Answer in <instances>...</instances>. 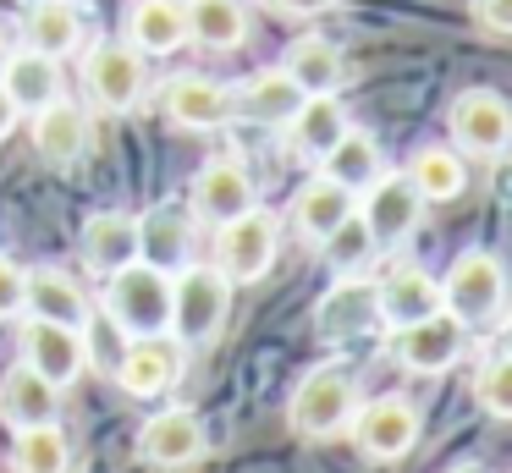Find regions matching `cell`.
Masks as SVG:
<instances>
[{"mask_svg": "<svg viewBox=\"0 0 512 473\" xmlns=\"http://www.w3.org/2000/svg\"><path fill=\"white\" fill-rule=\"evenodd\" d=\"M17 116H23V110H17V105H12V94L0 88V138H6V132L17 127Z\"/></svg>", "mask_w": 512, "mask_h": 473, "instance_id": "f35d334b", "label": "cell"}, {"mask_svg": "<svg viewBox=\"0 0 512 473\" xmlns=\"http://www.w3.org/2000/svg\"><path fill=\"white\" fill-rule=\"evenodd\" d=\"M226 308H232V281L210 264H182L171 275V336L182 347H204V341L221 336Z\"/></svg>", "mask_w": 512, "mask_h": 473, "instance_id": "7a4b0ae2", "label": "cell"}, {"mask_svg": "<svg viewBox=\"0 0 512 473\" xmlns=\"http://www.w3.org/2000/svg\"><path fill=\"white\" fill-rule=\"evenodd\" d=\"M281 72L292 77V83L303 88V94H331L336 83H342V50H336L331 39H320V33H303L298 44L287 50V66Z\"/></svg>", "mask_w": 512, "mask_h": 473, "instance_id": "f546056e", "label": "cell"}, {"mask_svg": "<svg viewBox=\"0 0 512 473\" xmlns=\"http://www.w3.org/2000/svg\"><path fill=\"white\" fill-rule=\"evenodd\" d=\"M474 396L490 418H512V358L507 352H490L485 358V369L474 380Z\"/></svg>", "mask_w": 512, "mask_h": 473, "instance_id": "e575fe53", "label": "cell"}, {"mask_svg": "<svg viewBox=\"0 0 512 473\" xmlns=\"http://www.w3.org/2000/svg\"><path fill=\"white\" fill-rule=\"evenodd\" d=\"M276 215L265 209H243V215L221 220V237H215V253H221V275L226 281H259L276 259Z\"/></svg>", "mask_w": 512, "mask_h": 473, "instance_id": "8992f818", "label": "cell"}, {"mask_svg": "<svg viewBox=\"0 0 512 473\" xmlns=\"http://www.w3.org/2000/svg\"><path fill=\"white\" fill-rule=\"evenodd\" d=\"M105 319H111L127 341L160 336V330L171 325V275L155 270V264H144V259L111 270L105 275Z\"/></svg>", "mask_w": 512, "mask_h": 473, "instance_id": "6da1fadb", "label": "cell"}, {"mask_svg": "<svg viewBox=\"0 0 512 473\" xmlns=\"http://www.w3.org/2000/svg\"><path fill=\"white\" fill-rule=\"evenodd\" d=\"M83 83H89V99L100 110H111V116H122V110H133L138 99H144V55L133 50V44H94L89 50V66H83Z\"/></svg>", "mask_w": 512, "mask_h": 473, "instance_id": "ba28073f", "label": "cell"}, {"mask_svg": "<svg viewBox=\"0 0 512 473\" xmlns=\"http://www.w3.org/2000/svg\"><path fill=\"white\" fill-rule=\"evenodd\" d=\"M23 308V270L12 259H0V319H12Z\"/></svg>", "mask_w": 512, "mask_h": 473, "instance_id": "d590c367", "label": "cell"}, {"mask_svg": "<svg viewBox=\"0 0 512 473\" xmlns=\"http://www.w3.org/2000/svg\"><path fill=\"white\" fill-rule=\"evenodd\" d=\"M23 363L39 369L50 385H72L89 369V341L72 325H50V319H28L23 325Z\"/></svg>", "mask_w": 512, "mask_h": 473, "instance_id": "8fae6325", "label": "cell"}, {"mask_svg": "<svg viewBox=\"0 0 512 473\" xmlns=\"http://www.w3.org/2000/svg\"><path fill=\"white\" fill-rule=\"evenodd\" d=\"M12 468H17V473H67V435H61L56 424H28V429H17Z\"/></svg>", "mask_w": 512, "mask_h": 473, "instance_id": "1f68e13d", "label": "cell"}, {"mask_svg": "<svg viewBox=\"0 0 512 473\" xmlns=\"http://www.w3.org/2000/svg\"><path fill=\"white\" fill-rule=\"evenodd\" d=\"M193 253V215L182 204H160L138 220V259L155 264V270L177 275Z\"/></svg>", "mask_w": 512, "mask_h": 473, "instance_id": "9a60e30c", "label": "cell"}, {"mask_svg": "<svg viewBox=\"0 0 512 473\" xmlns=\"http://www.w3.org/2000/svg\"><path fill=\"white\" fill-rule=\"evenodd\" d=\"M182 341L171 336V330H160V336H133V347H127L122 358V385L133 396H160L171 391V385L182 380Z\"/></svg>", "mask_w": 512, "mask_h": 473, "instance_id": "4fadbf2b", "label": "cell"}, {"mask_svg": "<svg viewBox=\"0 0 512 473\" xmlns=\"http://www.w3.org/2000/svg\"><path fill=\"white\" fill-rule=\"evenodd\" d=\"M452 473H485V468H452Z\"/></svg>", "mask_w": 512, "mask_h": 473, "instance_id": "60d3db41", "label": "cell"}, {"mask_svg": "<svg viewBox=\"0 0 512 473\" xmlns=\"http://www.w3.org/2000/svg\"><path fill=\"white\" fill-rule=\"evenodd\" d=\"M320 165H325L320 176H331L336 187H347V193H364V187L380 176V149H375V138H369V132H353V127H347L342 138H336L331 149L320 154Z\"/></svg>", "mask_w": 512, "mask_h": 473, "instance_id": "f1b7e54d", "label": "cell"}, {"mask_svg": "<svg viewBox=\"0 0 512 473\" xmlns=\"http://www.w3.org/2000/svg\"><path fill=\"white\" fill-rule=\"evenodd\" d=\"M34 149L50 165H78L89 149V116L72 99H50L34 110Z\"/></svg>", "mask_w": 512, "mask_h": 473, "instance_id": "ffe728a7", "label": "cell"}, {"mask_svg": "<svg viewBox=\"0 0 512 473\" xmlns=\"http://www.w3.org/2000/svg\"><path fill=\"white\" fill-rule=\"evenodd\" d=\"M463 352V325L452 314H424L413 325H397L391 330V358L413 374H441L457 363Z\"/></svg>", "mask_w": 512, "mask_h": 473, "instance_id": "30bf717a", "label": "cell"}, {"mask_svg": "<svg viewBox=\"0 0 512 473\" xmlns=\"http://www.w3.org/2000/svg\"><path fill=\"white\" fill-rule=\"evenodd\" d=\"M353 209H358V220L369 226L375 248H397V242H408L413 226H419L424 198H419V187H413L408 176H386V171H380L375 182L364 187V204H353Z\"/></svg>", "mask_w": 512, "mask_h": 473, "instance_id": "52a82bcc", "label": "cell"}, {"mask_svg": "<svg viewBox=\"0 0 512 473\" xmlns=\"http://www.w3.org/2000/svg\"><path fill=\"white\" fill-rule=\"evenodd\" d=\"M347 424H353V440L369 462H397L402 451H413V440H419V413H413V402H402V396H380V402L358 407Z\"/></svg>", "mask_w": 512, "mask_h": 473, "instance_id": "9c48e42d", "label": "cell"}, {"mask_svg": "<svg viewBox=\"0 0 512 473\" xmlns=\"http://www.w3.org/2000/svg\"><path fill=\"white\" fill-rule=\"evenodd\" d=\"M0 88L12 94L17 110H28V116H34L39 105L61 99V66H56V55H45V50H12V55H6V66H0Z\"/></svg>", "mask_w": 512, "mask_h": 473, "instance_id": "cb8c5ba5", "label": "cell"}, {"mask_svg": "<svg viewBox=\"0 0 512 473\" xmlns=\"http://www.w3.org/2000/svg\"><path fill=\"white\" fill-rule=\"evenodd\" d=\"M243 209H254V182H248V171L237 160H210L193 176V215L221 226V220L243 215Z\"/></svg>", "mask_w": 512, "mask_h": 473, "instance_id": "d6986e66", "label": "cell"}, {"mask_svg": "<svg viewBox=\"0 0 512 473\" xmlns=\"http://www.w3.org/2000/svg\"><path fill=\"white\" fill-rule=\"evenodd\" d=\"M375 308H380V325H413V319L424 314H441V286H435V275H424L419 264H402V270H391L386 281L375 286Z\"/></svg>", "mask_w": 512, "mask_h": 473, "instance_id": "ac0fdd59", "label": "cell"}, {"mask_svg": "<svg viewBox=\"0 0 512 473\" xmlns=\"http://www.w3.org/2000/svg\"><path fill=\"white\" fill-rule=\"evenodd\" d=\"M474 17H479V28L485 33H507L512 28V0H474Z\"/></svg>", "mask_w": 512, "mask_h": 473, "instance_id": "8d00e7d4", "label": "cell"}, {"mask_svg": "<svg viewBox=\"0 0 512 473\" xmlns=\"http://www.w3.org/2000/svg\"><path fill=\"white\" fill-rule=\"evenodd\" d=\"M23 308L34 319H50V325H72V330L89 325V297H83V286L61 270L23 275Z\"/></svg>", "mask_w": 512, "mask_h": 473, "instance_id": "44dd1931", "label": "cell"}, {"mask_svg": "<svg viewBox=\"0 0 512 473\" xmlns=\"http://www.w3.org/2000/svg\"><path fill=\"white\" fill-rule=\"evenodd\" d=\"M127 44L138 55H171L188 44V11L182 0H133L127 11Z\"/></svg>", "mask_w": 512, "mask_h": 473, "instance_id": "603a6c76", "label": "cell"}, {"mask_svg": "<svg viewBox=\"0 0 512 473\" xmlns=\"http://www.w3.org/2000/svg\"><path fill=\"white\" fill-rule=\"evenodd\" d=\"M463 160H457L452 149H419L413 154V171L408 182L419 187V198H457L463 193Z\"/></svg>", "mask_w": 512, "mask_h": 473, "instance_id": "d6a6232c", "label": "cell"}, {"mask_svg": "<svg viewBox=\"0 0 512 473\" xmlns=\"http://www.w3.org/2000/svg\"><path fill=\"white\" fill-rule=\"evenodd\" d=\"M182 11H188V39L210 44V50H237L248 39L243 0H182Z\"/></svg>", "mask_w": 512, "mask_h": 473, "instance_id": "4dcf8cb0", "label": "cell"}, {"mask_svg": "<svg viewBox=\"0 0 512 473\" xmlns=\"http://www.w3.org/2000/svg\"><path fill=\"white\" fill-rule=\"evenodd\" d=\"M435 286H441V314H452L463 330L490 325L501 314V297H507V275H501V264L490 253H463L446 270V281Z\"/></svg>", "mask_w": 512, "mask_h": 473, "instance_id": "3957f363", "label": "cell"}, {"mask_svg": "<svg viewBox=\"0 0 512 473\" xmlns=\"http://www.w3.org/2000/svg\"><path fill=\"white\" fill-rule=\"evenodd\" d=\"M166 116L188 132H215L226 116H232V94H226L215 77H199V72H182L166 83Z\"/></svg>", "mask_w": 512, "mask_h": 473, "instance_id": "e0dca14e", "label": "cell"}, {"mask_svg": "<svg viewBox=\"0 0 512 473\" xmlns=\"http://www.w3.org/2000/svg\"><path fill=\"white\" fill-rule=\"evenodd\" d=\"M325 259H331V270H342V275H358L369 259H375V237H369V226L358 220V209L325 237Z\"/></svg>", "mask_w": 512, "mask_h": 473, "instance_id": "836d02e7", "label": "cell"}, {"mask_svg": "<svg viewBox=\"0 0 512 473\" xmlns=\"http://www.w3.org/2000/svg\"><path fill=\"white\" fill-rule=\"evenodd\" d=\"M78 248H83V264H89V270H100V275L122 270V264L138 259V220L116 215V209H100V215L83 220Z\"/></svg>", "mask_w": 512, "mask_h": 473, "instance_id": "7402d4cb", "label": "cell"}, {"mask_svg": "<svg viewBox=\"0 0 512 473\" xmlns=\"http://www.w3.org/2000/svg\"><path fill=\"white\" fill-rule=\"evenodd\" d=\"M281 127H287V143H292V149L309 154V160H320V154L347 132V110L336 105V94H303L298 110H292Z\"/></svg>", "mask_w": 512, "mask_h": 473, "instance_id": "d4e9b609", "label": "cell"}, {"mask_svg": "<svg viewBox=\"0 0 512 473\" xmlns=\"http://www.w3.org/2000/svg\"><path fill=\"white\" fill-rule=\"evenodd\" d=\"M6 55H12V44H6V33H0V66H6Z\"/></svg>", "mask_w": 512, "mask_h": 473, "instance_id": "ab89813d", "label": "cell"}, {"mask_svg": "<svg viewBox=\"0 0 512 473\" xmlns=\"http://www.w3.org/2000/svg\"><path fill=\"white\" fill-rule=\"evenodd\" d=\"M61 413V385H50L39 369L17 363V369L0 374V418L12 429H28V424H56Z\"/></svg>", "mask_w": 512, "mask_h": 473, "instance_id": "2e32d148", "label": "cell"}, {"mask_svg": "<svg viewBox=\"0 0 512 473\" xmlns=\"http://www.w3.org/2000/svg\"><path fill=\"white\" fill-rule=\"evenodd\" d=\"M446 127H452V138H457L463 154H474V160H496V154L507 149V138H512V110H507V99L490 94V88H468V94L452 99Z\"/></svg>", "mask_w": 512, "mask_h": 473, "instance_id": "5b68a950", "label": "cell"}, {"mask_svg": "<svg viewBox=\"0 0 512 473\" xmlns=\"http://www.w3.org/2000/svg\"><path fill=\"white\" fill-rule=\"evenodd\" d=\"M314 330L325 341H358L369 330H380V308H375V286L369 281H336L314 308Z\"/></svg>", "mask_w": 512, "mask_h": 473, "instance_id": "5bb4252c", "label": "cell"}, {"mask_svg": "<svg viewBox=\"0 0 512 473\" xmlns=\"http://www.w3.org/2000/svg\"><path fill=\"white\" fill-rule=\"evenodd\" d=\"M347 215H353V193H347V187H336L331 176H314V182H303L298 198H292V220H298V231H303L309 242H325Z\"/></svg>", "mask_w": 512, "mask_h": 473, "instance_id": "484cf974", "label": "cell"}, {"mask_svg": "<svg viewBox=\"0 0 512 473\" xmlns=\"http://www.w3.org/2000/svg\"><path fill=\"white\" fill-rule=\"evenodd\" d=\"M353 396H358L353 369H336V363L314 369L309 380L298 385L292 407H287L292 435H303V440H325V435H336V429H347V418H353Z\"/></svg>", "mask_w": 512, "mask_h": 473, "instance_id": "277c9868", "label": "cell"}, {"mask_svg": "<svg viewBox=\"0 0 512 473\" xmlns=\"http://www.w3.org/2000/svg\"><path fill=\"white\" fill-rule=\"evenodd\" d=\"M83 44V11L78 0H34L28 11V50H45V55H72Z\"/></svg>", "mask_w": 512, "mask_h": 473, "instance_id": "83f0119b", "label": "cell"}, {"mask_svg": "<svg viewBox=\"0 0 512 473\" xmlns=\"http://www.w3.org/2000/svg\"><path fill=\"white\" fill-rule=\"evenodd\" d=\"M276 11H287V17H320V11H331L336 0H270Z\"/></svg>", "mask_w": 512, "mask_h": 473, "instance_id": "74e56055", "label": "cell"}, {"mask_svg": "<svg viewBox=\"0 0 512 473\" xmlns=\"http://www.w3.org/2000/svg\"><path fill=\"white\" fill-rule=\"evenodd\" d=\"M138 457L149 468H193L204 457V429L188 407H171V413H155L138 435Z\"/></svg>", "mask_w": 512, "mask_h": 473, "instance_id": "7c38bea8", "label": "cell"}, {"mask_svg": "<svg viewBox=\"0 0 512 473\" xmlns=\"http://www.w3.org/2000/svg\"><path fill=\"white\" fill-rule=\"evenodd\" d=\"M298 99H303V88L292 83L281 66H270V72H254V77H248L243 94H237L232 105H237V116H243V121H259V127H281V121L298 110Z\"/></svg>", "mask_w": 512, "mask_h": 473, "instance_id": "4316f807", "label": "cell"}]
</instances>
